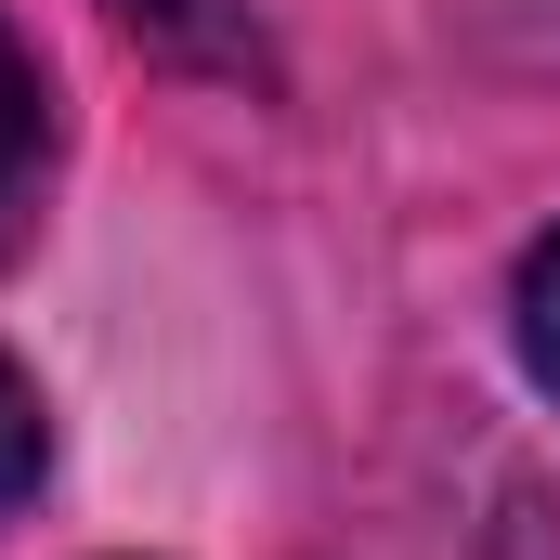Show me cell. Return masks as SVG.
<instances>
[{"mask_svg": "<svg viewBox=\"0 0 560 560\" xmlns=\"http://www.w3.org/2000/svg\"><path fill=\"white\" fill-rule=\"evenodd\" d=\"M39 469H52V418H39V378L0 352V522L39 495Z\"/></svg>", "mask_w": 560, "mask_h": 560, "instance_id": "cell-1", "label": "cell"}, {"mask_svg": "<svg viewBox=\"0 0 560 560\" xmlns=\"http://www.w3.org/2000/svg\"><path fill=\"white\" fill-rule=\"evenodd\" d=\"M509 326H522V365H535V392L560 405V235L522 261V300H509Z\"/></svg>", "mask_w": 560, "mask_h": 560, "instance_id": "cell-2", "label": "cell"}, {"mask_svg": "<svg viewBox=\"0 0 560 560\" xmlns=\"http://www.w3.org/2000/svg\"><path fill=\"white\" fill-rule=\"evenodd\" d=\"M26 156H39V66H26V39L0 26V196H13Z\"/></svg>", "mask_w": 560, "mask_h": 560, "instance_id": "cell-3", "label": "cell"}, {"mask_svg": "<svg viewBox=\"0 0 560 560\" xmlns=\"http://www.w3.org/2000/svg\"><path fill=\"white\" fill-rule=\"evenodd\" d=\"M548 548H560V522H548Z\"/></svg>", "mask_w": 560, "mask_h": 560, "instance_id": "cell-4", "label": "cell"}]
</instances>
